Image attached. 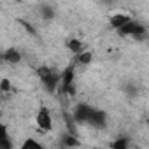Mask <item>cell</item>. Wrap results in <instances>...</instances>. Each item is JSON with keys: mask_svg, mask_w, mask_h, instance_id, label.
Instances as JSON below:
<instances>
[{"mask_svg": "<svg viewBox=\"0 0 149 149\" xmlns=\"http://www.w3.org/2000/svg\"><path fill=\"white\" fill-rule=\"evenodd\" d=\"M118 33L121 35V37H135V39H144V35H146V28L140 25V23H137V21H128L126 25H123L119 30H118Z\"/></svg>", "mask_w": 149, "mask_h": 149, "instance_id": "6da1fadb", "label": "cell"}, {"mask_svg": "<svg viewBox=\"0 0 149 149\" xmlns=\"http://www.w3.org/2000/svg\"><path fill=\"white\" fill-rule=\"evenodd\" d=\"M95 111H97V109H93V107L88 105V104H79V105H76V109H74L72 114H74V118H76L77 123H86V125H90V121H91Z\"/></svg>", "mask_w": 149, "mask_h": 149, "instance_id": "7a4b0ae2", "label": "cell"}, {"mask_svg": "<svg viewBox=\"0 0 149 149\" xmlns=\"http://www.w3.org/2000/svg\"><path fill=\"white\" fill-rule=\"evenodd\" d=\"M35 121H37V126H39L42 132H51V130H53V119H51V114H49V111H47L46 107H42V109L39 111Z\"/></svg>", "mask_w": 149, "mask_h": 149, "instance_id": "3957f363", "label": "cell"}, {"mask_svg": "<svg viewBox=\"0 0 149 149\" xmlns=\"http://www.w3.org/2000/svg\"><path fill=\"white\" fill-rule=\"evenodd\" d=\"M42 84H44V88H46L49 93H54L56 88L61 84V74H58V72L53 70L46 79H42Z\"/></svg>", "mask_w": 149, "mask_h": 149, "instance_id": "277c9868", "label": "cell"}, {"mask_svg": "<svg viewBox=\"0 0 149 149\" xmlns=\"http://www.w3.org/2000/svg\"><path fill=\"white\" fill-rule=\"evenodd\" d=\"M111 26L114 28V30H119L123 25H126L128 21H132V18L128 16V14H125V13H116V14H112L111 16Z\"/></svg>", "mask_w": 149, "mask_h": 149, "instance_id": "5b68a950", "label": "cell"}, {"mask_svg": "<svg viewBox=\"0 0 149 149\" xmlns=\"http://www.w3.org/2000/svg\"><path fill=\"white\" fill-rule=\"evenodd\" d=\"M2 60H4V61H7V63H11V65H18V63L23 60V56H21V51H18V49L11 47V49L4 51Z\"/></svg>", "mask_w": 149, "mask_h": 149, "instance_id": "8992f818", "label": "cell"}, {"mask_svg": "<svg viewBox=\"0 0 149 149\" xmlns=\"http://www.w3.org/2000/svg\"><path fill=\"white\" fill-rule=\"evenodd\" d=\"M90 125L91 126H95V128H98V130H102V128H105L107 126V114L104 112V111H95V114H93V118H91V121H90Z\"/></svg>", "mask_w": 149, "mask_h": 149, "instance_id": "52a82bcc", "label": "cell"}, {"mask_svg": "<svg viewBox=\"0 0 149 149\" xmlns=\"http://www.w3.org/2000/svg\"><path fill=\"white\" fill-rule=\"evenodd\" d=\"M74 77H76V72H74V65H68L63 72H61V88L68 86L74 83Z\"/></svg>", "mask_w": 149, "mask_h": 149, "instance_id": "ba28073f", "label": "cell"}, {"mask_svg": "<svg viewBox=\"0 0 149 149\" xmlns=\"http://www.w3.org/2000/svg\"><path fill=\"white\" fill-rule=\"evenodd\" d=\"M67 47H68V51L74 53V54H79L81 51H84L83 40H79V39H76V37H70V39L67 40Z\"/></svg>", "mask_w": 149, "mask_h": 149, "instance_id": "9c48e42d", "label": "cell"}, {"mask_svg": "<svg viewBox=\"0 0 149 149\" xmlns=\"http://www.w3.org/2000/svg\"><path fill=\"white\" fill-rule=\"evenodd\" d=\"M39 13H40V18H42L44 21H53L54 16H56V11H54L51 6H47V4H42Z\"/></svg>", "mask_w": 149, "mask_h": 149, "instance_id": "30bf717a", "label": "cell"}, {"mask_svg": "<svg viewBox=\"0 0 149 149\" xmlns=\"http://www.w3.org/2000/svg\"><path fill=\"white\" fill-rule=\"evenodd\" d=\"M61 146H63V147H77V146H81V142H79L77 135L67 133V135H63V139H61Z\"/></svg>", "mask_w": 149, "mask_h": 149, "instance_id": "8fae6325", "label": "cell"}, {"mask_svg": "<svg viewBox=\"0 0 149 149\" xmlns=\"http://www.w3.org/2000/svg\"><path fill=\"white\" fill-rule=\"evenodd\" d=\"M76 61H77L79 65H83V67H88V65H91V61H93V53H91V51H81V53L77 54Z\"/></svg>", "mask_w": 149, "mask_h": 149, "instance_id": "7c38bea8", "label": "cell"}, {"mask_svg": "<svg viewBox=\"0 0 149 149\" xmlns=\"http://www.w3.org/2000/svg\"><path fill=\"white\" fill-rule=\"evenodd\" d=\"M125 93H126L130 98H135V97L139 95V86L133 84V83H128V84L125 86Z\"/></svg>", "mask_w": 149, "mask_h": 149, "instance_id": "4fadbf2b", "label": "cell"}, {"mask_svg": "<svg viewBox=\"0 0 149 149\" xmlns=\"http://www.w3.org/2000/svg\"><path fill=\"white\" fill-rule=\"evenodd\" d=\"M111 146H112V149H126V147L130 146V142H128V139H126V137H121V139L114 140Z\"/></svg>", "mask_w": 149, "mask_h": 149, "instance_id": "5bb4252c", "label": "cell"}, {"mask_svg": "<svg viewBox=\"0 0 149 149\" xmlns=\"http://www.w3.org/2000/svg\"><path fill=\"white\" fill-rule=\"evenodd\" d=\"M53 72V68L51 67H47V65H40L39 68H37V74H39V77H40V81L42 79H46L47 76H49V74Z\"/></svg>", "mask_w": 149, "mask_h": 149, "instance_id": "9a60e30c", "label": "cell"}, {"mask_svg": "<svg viewBox=\"0 0 149 149\" xmlns=\"http://www.w3.org/2000/svg\"><path fill=\"white\" fill-rule=\"evenodd\" d=\"M11 88H13V84H11L9 79H2V81H0V91H2V93H9Z\"/></svg>", "mask_w": 149, "mask_h": 149, "instance_id": "2e32d148", "label": "cell"}, {"mask_svg": "<svg viewBox=\"0 0 149 149\" xmlns=\"http://www.w3.org/2000/svg\"><path fill=\"white\" fill-rule=\"evenodd\" d=\"M19 25H21V26H23V28H25V30H26V32H28L30 35H37L35 28H33V26H32V25H30L28 21H25V19H19Z\"/></svg>", "mask_w": 149, "mask_h": 149, "instance_id": "e0dca14e", "label": "cell"}, {"mask_svg": "<svg viewBox=\"0 0 149 149\" xmlns=\"http://www.w3.org/2000/svg\"><path fill=\"white\" fill-rule=\"evenodd\" d=\"M61 91H63L67 97H76V86H74V83L68 84V86H65V88H61Z\"/></svg>", "mask_w": 149, "mask_h": 149, "instance_id": "ac0fdd59", "label": "cell"}, {"mask_svg": "<svg viewBox=\"0 0 149 149\" xmlns=\"http://www.w3.org/2000/svg\"><path fill=\"white\" fill-rule=\"evenodd\" d=\"M23 146H25V147H30V146H32V147H40V144H39V142H35L33 139L25 140V144H23Z\"/></svg>", "mask_w": 149, "mask_h": 149, "instance_id": "d6986e66", "label": "cell"}]
</instances>
